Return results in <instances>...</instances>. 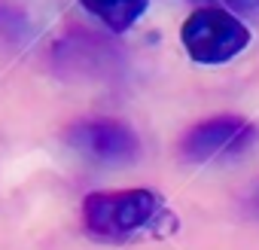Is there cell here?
<instances>
[{"label":"cell","instance_id":"cell-1","mask_svg":"<svg viewBox=\"0 0 259 250\" xmlns=\"http://www.w3.org/2000/svg\"><path fill=\"white\" fill-rule=\"evenodd\" d=\"M82 223L95 238L104 241H132L141 235L165 238L177 229V217L162 201V195L141 186L85 195Z\"/></svg>","mask_w":259,"mask_h":250},{"label":"cell","instance_id":"cell-2","mask_svg":"<svg viewBox=\"0 0 259 250\" xmlns=\"http://www.w3.org/2000/svg\"><path fill=\"white\" fill-rule=\"evenodd\" d=\"M183 49L198 64H226L250 43V28L223 7H198L180 28Z\"/></svg>","mask_w":259,"mask_h":250},{"label":"cell","instance_id":"cell-3","mask_svg":"<svg viewBox=\"0 0 259 250\" xmlns=\"http://www.w3.org/2000/svg\"><path fill=\"white\" fill-rule=\"evenodd\" d=\"M256 138H259L256 125L247 122L244 116H232V113L210 116L183 135L180 156L186 162H210L220 156H238L250 150Z\"/></svg>","mask_w":259,"mask_h":250},{"label":"cell","instance_id":"cell-4","mask_svg":"<svg viewBox=\"0 0 259 250\" xmlns=\"http://www.w3.org/2000/svg\"><path fill=\"white\" fill-rule=\"evenodd\" d=\"M70 144L85 153L89 159L122 165V162H135L141 153V141L128 125L116 119H85L76 122L70 129Z\"/></svg>","mask_w":259,"mask_h":250},{"label":"cell","instance_id":"cell-5","mask_svg":"<svg viewBox=\"0 0 259 250\" xmlns=\"http://www.w3.org/2000/svg\"><path fill=\"white\" fill-rule=\"evenodd\" d=\"M79 4L95 16L101 19L110 31L122 34L128 31L144 13H147V4L150 0H79Z\"/></svg>","mask_w":259,"mask_h":250},{"label":"cell","instance_id":"cell-6","mask_svg":"<svg viewBox=\"0 0 259 250\" xmlns=\"http://www.w3.org/2000/svg\"><path fill=\"white\" fill-rule=\"evenodd\" d=\"M204 7H223L229 13H259V0H192Z\"/></svg>","mask_w":259,"mask_h":250}]
</instances>
